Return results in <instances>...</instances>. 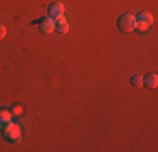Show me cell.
<instances>
[{
	"mask_svg": "<svg viewBox=\"0 0 158 152\" xmlns=\"http://www.w3.org/2000/svg\"><path fill=\"white\" fill-rule=\"evenodd\" d=\"M0 128H2V134L7 140H10V142H19L20 140V127L17 123L9 122V123L2 125Z\"/></svg>",
	"mask_w": 158,
	"mask_h": 152,
	"instance_id": "6da1fadb",
	"label": "cell"
},
{
	"mask_svg": "<svg viewBox=\"0 0 158 152\" xmlns=\"http://www.w3.org/2000/svg\"><path fill=\"white\" fill-rule=\"evenodd\" d=\"M118 27L123 32H133L136 29V17L133 14H125L118 19Z\"/></svg>",
	"mask_w": 158,
	"mask_h": 152,
	"instance_id": "7a4b0ae2",
	"label": "cell"
},
{
	"mask_svg": "<svg viewBox=\"0 0 158 152\" xmlns=\"http://www.w3.org/2000/svg\"><path fill=\"white\" fill-rule=\"evenodd\" d=\"M153 24V17L150 12H140L136 17V29L140 30H146L150 25Z\"/></svg>",
	"mask_w": 158,
	"mask_h": 152,
	"instance_id": "3957f363",
	"label": "cell"
},
{
	"mask_svg": "<svg viewBox=\"0 0 158 152\" xmlns=\"http://www.w3.org/2000/svg\"><path fill=\"white\" fill-rule=\"evenodd\" d=\"M62 15H64V5H62V3H52V5L51 7H49V17H51V19H54V20H56V19H59V17H62Z\"/></svg>",
	"mask_w": 158,
	"mask_h": 152,
	"instance_id": "277c9868",
	"label": "cell"
},
{
	"mask_svg": "<svg viewBox=\"0 0 158 152\" xmlns=\"http://www.w3.org/2000/svg\"><path fill=\"white\" fill-rule=\"evenodd\" d=\"M40 30H42L44 34H52L56 30V22L54 19L47 17V19H42L40 20Z\"/></svg>",
	"mask_w": 158,
	"mask_h": 152,
	"instance_id": "5b68a950",
	"label": "cell"
},
{
	"mask_svg": "<svg viewBox=\"0 0 158 152\" xmlns=\"http://www.w3.org/2000/svg\"><path fill=\"white\" fill-rule=\"evenodd\" d=\"M56 30H57V32H62V34L69 32V22L66 20L64 15L59 19H56Z\"/></svg>",
	"mask_w": 158,
	"mask_h": 152,
	"instance_id": "8992f818",
	"label": "cell"
},
{
	"mask_svg": "<svg viewBox=\"0 0 158 152\" xmlns=\"http://www.w3.org/2000/svg\"><path fill=\"white\" fill-rule=\"evenodd\" d=\"M143 83H145L146 86H150V88H156V85H158V76L155 73H152V74H148L146 78H143Z\"/></svg>",
	"mask_w": 158,
	"mask_h": 152,
	"instance_id": "52a82bcc",
	"label": "cell"
},
{
	"mask_svg": "<svg viewBox=\"0 0 158 152\" xmlns=\"http://www.w3.org/2000/svg\"><path fill=\"white\" fill-rule=\"evenodd\" d=\"M9 122H12V112H9V110H0V127L9 123Z\"/></svg>",
	"mask_w": 158,
	"mask_h": 152,
	"instance_id": "ba28073f",
	"label": "cell"
},
{
	"mask_svg": "<svg viewBox=\"0 0 158 152\" xmlns=\"http://www.w3.org/2000/svg\"><path fill=\"white\" fill-rule=\"evenodd\" d=\"M131 85L133 86H141L143 85V76H140V74L133 76V78H131Z\"/></svg>",
	"mask_w": 158,
	"mask_h": 152,
	"instance_id": "9c48e42d",
	"label": "cell"
},
{
	"mask_svg": "<svg viewBox=\"0 0 158 152\" xmlns=\"http://www.w3.org/2000/svg\"><path fill=\"white\" fill-rule=\"evenodd\" d=\"M20 113H22V106L15 105V106H14V110H12V115H20Z\"/></svg>",
	"mask_w": 158,
	"mask_h": 152,
	"instance_id": "30bf717a",
	"label": "cell"
},
{
	"mask_svg": "<svg viewBox=\"0 0 158 152\" xmlns=\"http://www.w3.org/2000/svg\"><path fill=\"white\" fill-rule=\"evenodd\" d=\"M5 34H7V29H5V25H2V24H0V41H2L3 37H5Z\"/></svg>",
	"mask_w": 158,
	"mask_h": 152,
	"instance_id": "8fae6325",
	"label": "cell"
}]
</instances>
